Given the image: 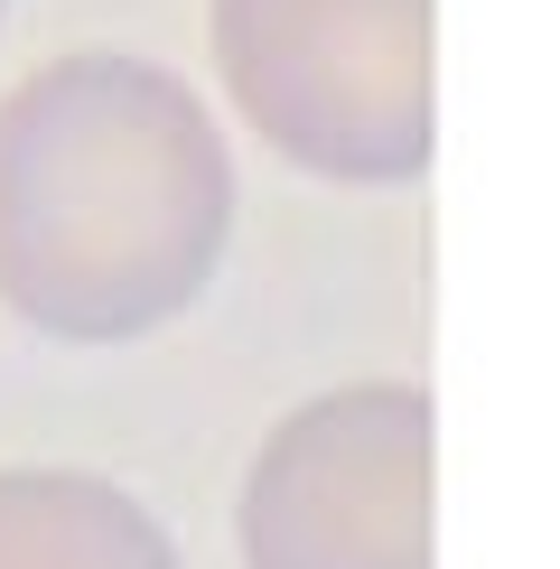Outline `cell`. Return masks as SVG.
Instances as JSON below:
<instances>
[{
	"label": "cell",
	"mask_w": 560,
	"mask_h": 569,
	"mask_svg": "<svg viewBox=\"0 0 560 569\" xmlns=\"http://www.w3.org/2000/svg\"><path fill=\"white\" fill-rule=\"evenodd\" d=\"M243 178L178 66L76 47L0 93V308L47 346H140L216 290Z\"/></svg>",
	"instance_id": "1"
},
{
	"label": "cell",
	"mask_w": 560,
	"mask_h": 569,
	"mask_svg": "<svg viewBox=\"0 0 560 569\" xmlns=\"http://www.w3.org/2000/svg\"><path fill=\"white\" fill-rule=\"evenodd\" d=\"M224 112L318 187H411L439 159V0H206Z\"/></svg>",
	"instance_id": "2"
},
{
	"label": "cell",
	"mask_w": 560,
	"mask_h": 569,
	"mask_svg": "<svg viewBox=\"0 0 560 569\" xmlns=\"http://www.w3.org/2000/svg\"><path fill=\"white\" fill-rule=\"evenodd\" d=\"M243 569H439V401L373 373L271 420L233 495Z\"/></svg>",
	"instance_id": "3"
},
{
	"label": "cell",
	"mask_w": 560,
	"mask_h": 569,
	"mask_svg": "<svg viewBox=\"0 0 560 569\" xmlns=\"http://www.w3.org/2000/svg\"><path fill=\"white\" fill-rule=\"evenodd\" d=\"M0 569H187L131 486L84 467H0Z\"/></svg>",
	"instance_id": "4"
},
{
	"label": "cell",
	"mask_w": 560,
	"mask_h": 569,
	"mask_svg": "<svg viewBox=\"0 0 560 569\" xmlns=\"http://www.w3.org/2000/svg\"><path fill=\"white\" fill-rule=\"evenodd\" d=\"M0 19H10V0H0Z\"/></svg>",
	"instance_id": "5"
}]
</instances>
